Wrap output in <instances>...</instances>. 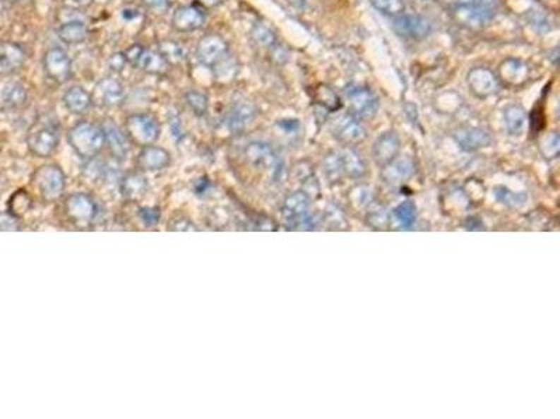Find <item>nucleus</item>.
<instances>
[{
	"instance_id": "39448f33",
	"label": "nucleus",
	"mask_w": 560,
	"mask_h": 419,
	"mask_svg": "<svg viewBox=\"0 0 560 419\" xmlns=\"http://www.w3.org/2000/svg\"><path fill=\"white\" fill-rule=\"evenodd\" d=\"M350 114L360 119H371L380 109V101L377 95L367 87L350 84L345 90Z\"/></svg>"
},
{
	"instance_id": "6e6552de",
	"label": "nucleus",
	"mask_w": 560,
	"mask_h": 419,
	"mask_svg": "<svg viewBox=\"0 0 560 419\" xmlns=\"http://www.w3.org/2000/svg\"><path fill=\"white\" fill-rule=\"evenodd\" d=\"M124 55L129 63L149 74L164 75L169 70V63L160 52L142 48L141 45L131 47Z\"/></svg>"
},
{
	"instance_id": "412c9836",
	"label": "nucleus",
	"mask_w": 560,
	"mask_h": 419,
	"mask_svg": "<svg viewBox=\"0 0 560 419\" xmlns=\"http://www.w3.org/2000/svg\"><path fill=\"white\" fill-rule=\"evenodd\" d=\"M454 139L464 151H477L492 145V136L479 128H460L454 132Z\"/></svg>"
},
{
	"instance_id": "6e6d98bb",
	"label": "nucleus",
	"mask_w": 560,
	"mask_h": 419,
	"mask_svg": "<svg viewBox=\"0 0 560 419\" xmlns=\"http://www.w3.org/2000/svg\"><path fill=\"white\" fill-rule=\"evenodd\" d=\"M292 4L297 6V7H303L304 6V0H289Z\"/></svg>"
},
{
	"instance_id": "b1692460",
	"label": "nucleus",
	"mask_w": 560,
	"mask_h": 419,
	"mask_svg": "<svg viewBox=\"0 0 560 419\" xmlns=\"http://www.w3.org/2000/svg\"><path fill=\"white\" fill-rule=\"evenodd\" d=\"M415 171V164L410 158H395L394 161L383 166V178L390 183H398L413 176Z\"/></svg>"
},
{
	"instance_id": "9b49d317",
	"label": "nucleus",
	"mask_w": 560,
	"mask_h": 419,
	"mask_svg": "<svg viewBox=\"0 0 560 419\" xmlns=\"http://www.w3.org/2000/svg\"><path fill=\"white\" fill-rule=\"evenodd\" d=\"M333 136L345 145H356L363 142L367 138L366 129L362 126L359 119L352 114L339 116L332 126Z\"/></svg>"
},
{
	"instance_id": "5701e85b",
	"label": "nucleus",
	"mask_w": 560,
	"mask_h": 419,
	"mask_svg": "<svg viewBox=\"0 0 560 419\" xmlns=\"http://www.w3.org/2000/svg\"><path fill=\"white\" fill-rule=\"evenodd\" d=\"M101 129L104 132L105 142L108 144L114 157L118 159H124L129 152L128 138L121 132V129L111 119L105 121V123L102 125Z\"/></svg>"
},
{
	"instance_id": "ea45409f",
	"label": "nucleus",
	"mask_w": 560,
	"mask_h": 419,
	"mask_svg": "<svg viewBox=\"0 0 560 419\" xmlns=\"http://www.w3.org/2000/svg\"><path fill=\"white\" fill-rule=\"evenodd\" d=\"M185 99L196 116H205L209 108L208 97L198 91H188Z\"/></svg>"
},
{
	"instance_id": "ddd939ff",
	"label": "nucleus",
	"mask_w": 560,
	"mask_h": 419,
	"mask_svg": "<svg viewBox=\"0 0 560 419\" xmlns=\"http://www.w3.org/2000/svg\"><path fill=\"white\" fill-rule=\"evenodd\" d=\"M58 142H59V136L56 130L48 126H42L32 130L27 138L28 150L40 158L51 157L55 152Z\"/></svg>"
},
{
	"instance_id": "09e8293b",
	"label": "nucleus",
	"mask_w": 560,
	"mask_h": 419,
	"mask_svg": "<svg viewBox=\"0 0 560 419\" xmlns=\"http://www.w3.org/2000/svg\"><path fill=\"white\" fill-rule=\"evenodd\" d=\"M126 63H128V61H126V58H125L124 54H114V55L109 58V61H108L109 68L114 70V71H122Z\"/></svg>"
},
{
	"instance_id": "de8ad7c7",
	"label": "nucleus",
	"mask_w": 560,
	"mask_h": 419,
	"mask_svg": "<svg viewBox=\"0 0 560 419\" xmlns=\"http://www.w3.org/2000/svg\"><path fill=\"white\" fill-rule=\"evenodd\" d=\"M142 3L146 8L157 14H162L169 8V0H142Z\"/></svg>"
},
{
	"instance_id": "6ab92c4d",
	"label": "nucleus",
	"mask_w": 560,
	"mask_h": 419,
	"mask_svg": "<svg viewBox=\"0 0 560 419\" xmlns=\"http://www.w3.org/2000/svg\"><path fill=\"white\" fill-rule=\"evenodd\" d=\"M205 14L195 6H181L172 16V27L179 32H189L201 28Z\"/></svg>"
},
{
	"instance_id": "7c9ffc66",
	"label": "nucleus",
	"mask_w": 560,
	"mask_h": 419,
	"mask_svg": "<svg viewBox=\"0 0 560 419\" xmlns=\"http://www.w3.org/2000/svg\"><path fill=\"white\" fill-rule=\"evenodd\" d=\"M148 189L146 179L139 174H131L124 178L121 183V192L128 200L141 199Z\"/></svg>"
},
{
	"instance_id": "a878e982",
	"label": "nucleus",
	"mask_w": 560,
	"mask_h": 419,
	"mask_svg": "<svg viewBox=\"0 0 560 419\" xmlns=\"http://www.w3.org/2000/svg\"><path fill=\"white\" fill-rule=\"evenodd\" d=\"M64 104L72 114L81 115V114H85L91 108L93 98L84 88H81L79 85H75V87H71L65 92Z\"/></svg>"
},
{
	"instance_id": "f704fd0d",
	"label": "nucleus",
	"mask_w": 560,
	"mask_h": 419,
	"mask_svg": "<svg viewBox=\"0 0 560 419\" xmlns=\"http://www.w3.org/2000/svg\"><path fill=\"white\" fill-rule=\"evenodd\" d=\"M395 222L402 229H409L416 221V206L412 202H403L393 211Z\"/></svg>"
},
{
	"instance_id": "a19ab883",
	"label": "nucleus",
	"mask_w": 560,
	"mask_h": 419,
	"mask_svg": "<svg viewBox=\"0 0 560 419\" xmlns=\"http://www.w3.org/2000/svg\"><path fill=\"white\" fill-rule=\"evenodd\" d=\"M371 4L381 13L387 16H400L405 10V4L402 0H370Z\"/></svg>"
},
{
	"instance_id": "4c0bfd02",
	"label": "nucleus",
	"mask_w": 560,
	"mask_h": 419,
	"mask_svg": "<svg viewBox=\"0 0 560 419\" xmlns=\"http://www.w3.org/2000/svg\"><path fill=\"white\" fill-rule=\"evenodd\" d=\"M323 172L332 183L340 182L343 176V169L340 164L339 152H329L323 159Z\"/></svg>"
},
{
	"instance_id": "2eb2a0df",
	"label": "nucleus",
	"mask_w": 560,
	"mask_h": 419,
	"mask_svg": "<svg viewBox=\"0 0 560 419\" xmlns=\"http://www.w3.org/2000/svg\"><path fill=\"white\" fill-rule=\"evenodd\" d=\"M468 85L478 98H487L497 92L499 78L487 68H475L468 73Z\"/></svg>"
},
{
	"instance_id": "58836bf2",
	"label": "nucleus",
	"mask_w": 560,
	"mask_h": 419,
	"mask_svg": "<svg viewBox=\"0 0 560 419\" xmlns=\"http://www.w3.org/2000/svg\"><path fill=\"white\" fill-rule=\"evenodd\" d=\"M252 38L254 41L262 48H273L276 45V35L275 32L265 24L256 23L252 28Z\"/></svg>"
},
{
	"instance_id": "f8f14e48",
	"label": "nucleus",
	"mask_w": 560,
	"mask_h": 419,
	"mask_svg": "<svg viewBox=\"0 0 560 419\" xmlns=\"http://www.w3.org/2000/svg\"><path fill=\"white\" fill-rule=\"evenodd\" d=\"M45 74L55 83H65L72 74V62L68 54L61 48H52L44 55Z\"/></svg>"
},
{
	"instance_id": "473e14b6",
	"label": "nucleus",
	"mask_w": 560,
	"mask_h": 419,
	"mask_svg": "<svg viewBox=\"0 0 560 419\" xmlns=\"http://www.w3.org/2000/svg\"><path fill=\"white\" fill-rule=\"evenodd\" d=\"M31 206H32V202H31L30 193L27 190H24V189H18L8 199L7 211H10L17 218H21L23 215H25L31 210Z\"/></svg>"
},
{
	"instance_id": "49530a36",
	"label": "nucleus",
	"mask_w": 560,
	"mask_h": 419,
	"mask_svg": "<svg viewBox=\"0 0 560 419\" xmlns=\"http://www.w3.org/2000/svg\"><path fill=\"white\" fill-rule=\"evenodd\" d=\"M169 229H171V231H178V232H186V231H198L199 228L195 226L193 222L189 221L188 218L181 217V218H177V219H174V221L171 222Z\"/></svg>"
},
{
	"instance_id": "4468645a",
	"label": "nucleus",
	"mask_w": 560,
	"mask_h": 419,
	"mask_svg": "<svg viewBox=\"0 0 560 419\" xmlns=\"http://www.w3.org/2000/svg\"><path fill=\"white\" fill-rule=\"evenodd\" d=\"M454 18L464 27L480 30L489 25L494 18V8L480 6H457L454 10Z\"/></svg>"
},
{
	"instance_id": "20e7f679",
	"label": "nucleus",
	"mask_w": 560,
	"mask_h": 419,
	"mask_svg": "<svg viewBox=\"0 0 560 419\" xmlns=\"http://www.w3.org/2000/svg\"><path fill=\"white\" fill-rule=\"evenodd\" d=\"M64 212L72 225L79 229H87L94 222L98 207L91 196L85 193H75L65 200Z\"/></svg>"
},
{
	"instance_id": "7ed1b4c3",
	"label": "nucleus",
	"mask_w": 560,
	"mask_h": 419,
	"mask_svg": "<svg viewBox=\"0 0 560 419\" xmlns=\"http://www.w3.org/2000/svg\"><path fill=\"white\" fill-rule=\"evenodd\" d=\"M282 217L292 229H313L314 219L310 214V199L306 192H294L289 195L282 206Z\"/></svg>"
},
{
	"instance_id": "8fccbe9b",
	"label": "nucleus",
	"mask_w": 560,
	"mask_h": 419,
	"mask_svg": "<svg viewBox=\"0 0 560 419\" xmlns=\"http://www.w3.org/2000/svg\"><path fill=\"white\" fill-rule=\"evenodd\" d=\"M458 6H480V7H490L494 8L497 0H457Z\"/></svg>"
},
{
	"instance_id": "4be33fe9",
	"label": "nucleus",
	"mask_w": 560,
	"mask_h": 419,
	"mask_svg": "<svg viewBox=\"0 0 560 419\" xmlns=\"http://www.w3.org/2000/svg\"><path fill=\"white\" fill-rule=\"evenodd\" d=\"M169 164H171L169 152L153 144L142 147V151L138 157V165L145 171L157 172L165 169Z\"/></svg>"
},
{
	"instance_id": "c85d7f7f",
	"label": "nucleus",
	"mask_w": 560,
	"mask_h": 419,
	"mask_svg": "<svg viewBox=\"0 0 560 419\" xmlns=\"http://www.w3.org/2000/svg\"><path fill=\"white\" fill-rule=\"evenodd\" d=\"M88 34V30L85 27V24L81 20H75V21H69V23H64L59 30H58V37L62 42L68 44V45H75V44H81L83 41H85Z\"/></svg>"
},
{
	"instance_id": "5fc2aeb1",
	"label": "nucleus",
	"mask_w": 560,
	"mask_h": 419,
	"mask_svg": "<svg viewBox=\"0 0 560 419\" xmlns=\"http://www.w3.org/2000/svg\"><path fill=\"white\" fill-rule=\"evenodd\" d=\"M201 6H203V7H206V8H212V7H216L219 3H220V0H196Z\"/></svg>"
},
{
	"instance_id": "a211bd4d",
	"label": "nucleus",
	"mask_w": 560,
	"mask_h": 419,
	"mask_svg": "<svg viewBox=\"0 0 560 419\" xmlns=\"http://www.w3.org/2000/svg\"><path fill=\"white\" fill-rule=\"evenodd\" d=\"M25 51L14 42H0V74L8 75L23 68Z\"/></svg>"
},
{
	"instance_id": "c03bdc74",
	"label": "nucleus",
	"mask_w": 560,
	"mask_h": 419,
	"mask_svg": "<svg viewBox=\"0 0 560 419\" xmlns=\"http://www.w3.org/2000/svg\"><path fill=\"white\" fill-rule=\"evenodd\" d=\"M20 229V218L10 211H0V231L14 232Z\"/></svg>"
},
{
	"instance_id": "2f4dec72",
	"label": "nucleus",
	"mask_w": 560,
	"mask_h": 419,
	"mask_svg": "<svg viewBox=\"0 0 560 419\" xmlns=\"http://www.w3.org/2000/svg\"><path fill=\"white\" fill-rule=\"evenodd\" d=\"M313 95H314L316 102L329 112H336L342 107V101H340L339 95L326 84H318L314 88Z\"/></svg>"
},
{
	"instance_id": "e433bc0d",
	"label": "nucleus",
	"mask_w": 560,
	"mask_h": 419,
	"mask_svg": "<svg viewBox=\"0 0 560 419\" xmlns=\"http://www.w3.org/2000/svg\"><path fill=\"white\" fill-rule=\"evenodd\" d=\"M160 52L161 55L165 58V61L172 65V63H181L185 61L186 58V52L182 48V45H179L175 41H161L160 42Z\"/></svg>"
},
{
	"instance_id": "864d4df0",
	"label": "nucleus",
	"mask_w": 560,
	"mask_h": 419,
	"mask_svg": "<svg viewBox=\"0 0 560 419\" xmlns=\"http://www.w3.org/2000/svg\"><path fill=\"white\" fill-rule=\"evenodd\" d=\"M69 4H72V6H76V7H81V8H85V7H88V6H91V3H93V0H66Z\"/></svg>"
},
{
	"instance_id": "dca6fc26",
	"label": "nucleus",
	"mask_w": 560,
	"mask_h": 419,
	"mask_svg": "<svg viewBox=\"0 0 560 419\" xmlns=\"http://www.w3.org/2000/svg\"><path fill=\"white\" fill-rule=\"evenodd\" d=\"M499 81L504 83L508 87H520L524 85L530 78V68L525 62L520 59H506L499 66Z\"/></svg>"
},
{
	"instance_id": "cd10ccee",
	"label": "nucleus",
	"mask_w": 560,
	"mask_h": 419,
	"mask_svg": "<svg viewBox=\"0 0 560 419\" xmlns=\"http://www.w3.org/2000/svg\"><path fill=\"white\" fill-rule=\"evenodd\" d=\"M1 105L6 109L21 108L27 102V90L23 84L11 81L7 83L1 90Z\"/></svg>"
},
{
	"instance_id": "603ef678",
	"label": "nucleus",
	"mask_w": 560,
	"mask_h": 419,
	"mask_svg": "<svg viewBox=\"0 0 560 419\" xmlns=\"http://www.w3.org/2000/svg\"><path fill=\"white\" fill-rule=\"evenodd\" d=\"M326 214L332 215V219L329 221V224H330V225H333L335 228H338V225H340V224H343V222H345V219H343V215H342V212H340L339 210H329V211H326Z\"/></svg>"
},
{
	"instance_id": "0eeeda50",
	"label": "nucleus",
	"mask_w": 560,
	"mask_h": 419,
	"mask_svg": "<svg viewBox=\"0 0 560 419\" xmlns=\"http://www.w3.org/2000/svg\"><path fill=\"white\" fill-rule=\"evenodd\" d=\"M244 154L246 161L254 168L262 172H269L275 179L280 175L282 172L280 159L278 158L275 150L268 142H262V141L251 142L246 145Z\"/></svg>"
},
{
	"instance_id": "c9c22d12",
	"label": "nucleus",
	"mask_w": 560,
	"mask_h": 419,
	"mask_svg": "<svg viewBox=\"0 0 560 419\" xmlns=\"http://www.w3.org/2000/svg\"><path fill=\"white\" fill-rule=\"evenodd\" d=\"M494 198L497 199V202H500L501 205L507 206V207H513V209H518L521 206H524L527 203L528 196L525 193H516L508 190L507 188L499 186L493 190Z\"/></svg>"
},
{
	"instance_id": "393cba45",
	"label": "nucleus",
	"mask_w": 560,
	"mask_h": 419,
	"mask_svg": "<svg viewBox=\"0 0 560 419\" xmlns=\"http://www.w3.org/2000/svg\"><path fill=\"white\" fill-rule=\"evenodd\" d=\"M340 157V164L343 169V175H347L349 178L359 179L366 175L367 166L362 155L355 151L353 148H345L342 152H339Z\"/></svg>"
},
{
	"instance_id": "4d7b16f0",
	"label": "nucleus",
	"mask_w": 560,
	"mask_h": 419,
	"mask_svg": "<svg viewBox=\"0 0 560 419\" xmlns=\"http://www.w3.org/2000/svg\"><path fill=\"white\" fill-rule=\"evenodd\" d=\"M8 1H11V3H18V1H21V0H8Z\"/></svg>"
},
{
	"instance_id": "37998d69",
	"label": "nucleus",
	"mask_w": 560,
	"mask_h": 419,
	"mask_svg": "<svg viewBox=\"0 0 560 419\" xmlns=\"http://www.w3.org/2000/svg\"><path fill=\"white\" fill-rule=\"evenodd\" d=\"M560 139L558 133H551L541 141V151L547 158H556L559 155Z\"/></svg>"
},
{
	"instance_id": "f3484780",
	"label": "nucleus",
	"mask_w": 560,
	"mask_h": 419,
	"mask_svg": "<svg viewBox=\"0 0 560 419\" xmlns=\"http://www.w3.org/2000/svg\"><path fill=\"white\" fill-rule=\"evenodd\" d=\"M400 151V140L397 133L388 132L381 135L373 145V158L383 168L394 161Z\"/></svg>"
},
{
	"instance_id": "423d86ee",
	"label": "nucleus",
	"mask_w": 560,
	"mask_h": 419,
	"mask_svg": "<svg viewBox=\"0 0 560 419\" xmlns=\"http://www.w3.org/2000/svg\"><path fill=\"white\" fill-rule=\"evenodd\" d=\"M126 133L128 139L141 147L152 145L160 136V123L153 115L135 114L126 119Z\"/></svg>"
},
{
	"instance_id": "9d476101",
	"label": "nucleus",
	"mask_w": 560,
	"mask_h": 419,
	"mask_svg": "<svg viewBox=\"0 0 560 419\" xmlns=\"http://www.w3.org/2000/svg\"><path fill=\"white\" fill-rule=\"evenodd\" d=\"M393 27L398 35L410 40H423L431 32L433 28L431 23L426 17L405 13L395 16Z\"/></svg>"
},
{
	"instance_id": "f03ea898",
	"label": "nucleus",
	"mask_w": 560,
	"mask_h": 419,
	"mask_svg": "<svg viewBox=\"0 0 560 419\" xmlns=\"http://www.w3.org/2000/svg\"><path fill=\"white\" fill-rule=\"evenodd\" d=\"M32 185L42 200L54 202L62 196L66 186V176L58 165L48 164L34 172Z\"/></svg>"
},
{
	"instance_id": "c756f323",
	"label": "nucleus",
	"mask_w": 560,
	"mask_h": 419,
	"mask_svg": "<svg viewBox=\"0 0 560 419\" xmlns=\"http://www.w3.org/2000/svg\"><path fill=\"white\" fill-rule=\"evenodd\" d=\"M527 115L523 107L511 105L504 111V125L511 136H520L524 132Z\"/></svg>"
},
{
	"instance_id": "79ce46f5",
	"label": "nucleus",
	"mask_w": 560,
	"mask_h": 419,
	"mask_svg": "<svg viewBox=\"0 0 560 419\" xmlns=\"http://www.w3.org/2000/svg\"><path fill=\"white\" fill-rule=\"evenodd\" d=\"M350 200H352V203H353L356 207H359V209L367 207V206L371 203V200H373V190H371V188H369V186H359V188L353 189V192L350 193Z\"/></svg>"
},
{
	"instance_id": "f257e3e1",
	"label": "nucleus",
	"mask_w": 560,
	"mask_h": 419,
	"mask_svg": "<svg viewBox=\"0 0 560 419\" xmlns=\"http://www.w3.org/2000/svg\"><path fill=\"white\" fill-rule=\"evenodd\" d=\"M68 140L75 152L85 161L97 157V154L105 145L102 129L85 121L79 122L69 130Z\"/></svg>"
},
{
	"instance_id": "a18cd8bd",
	"label": "nucleus",
	"mask_w": 560,
	"mask_h": 419,
	"mask_svg": "<svg viewBox=\"0 0 560 419\" xmlns=\"http://www.w3.org/2000/svg\"><path fill=\"white\" fill-rule=\"evenodd\" d=\"M141 221L146 226H156L160 221V210L157 207H142L138 211Z\"/></svg>"
},
{
	"instance_id": "1a4fd4ad",
	"label": "nucleus",
	"mask_w": 560,
	"mask_h": 419,
	"mask_svg": "<svg viewBox=\"0 0 560 419\" xmlns=\"http://www.w3.org/2000/svg\"><path fill=\"white\" fill-rule=\"evenodd\" d=\"M227 54L229 45L219 34H208L202 37L196 47L198 61L210 69Z\"/></svg>"
},
{
	"instance_id": "3c124183",
	"label": "nucleus",
	"mask_w": 560,
	"mask_h": 419,
	"mask_svg": "<svg viewBox=\"0 0 560 419\" xmlns=\"http://www.w3.org/2000/svg\"><path fill=\"white\" fill-rule=\"evenodd\" d=\"M369 222H370L369 225H373V226L377 225V228H381L384 224H387V214L383 211H374L369 217Z\"/></svg>"
},
{
	"instance_id": "aec40b11",
	"label": "nucleus",
	"mask_w": 560,
	"mask_h": 419,
	"mask_svg": "<svg viewBox=\"0 0 560 419\" xmlns=\"http://www.w3.org/2000/svg\"><path fill=\"white\" fill-rule=\"evenodd\" d=\"M94 99L102 107H117L124 99V87L115 78H104L94 88Z\"/></svg>"
},
{
	"instance_id": "bb28decb",
	"label": "nucleus",
	"mask_w": 560,
	"mask_h": 419,
	"mask_svg": "<svg viewBox=\"0 0 560 419\" xmlns=\"http://www.w3.org/2000/svg\"><path fill=\"white\" fill-rule=\"evenodd\" d=\"M255 107L248 101H239L230 111L229 115V126L232 132L239 133L254 119Z\"/></svg>"
},
{
	"instance_id": "72a5a7b5",
	"label": "nucleus",
	"mask_w": 560,
	"mask_h": 419,
	"mask_svg": "<svg viewBox=\"0 0 560 419\" xmlns=\"http://www.w3.org/2000/svg\"><path fill=\"white\" fill-rule=\"evenodd\" d=\"M237 69H239L237 62L233 58V55H230V52L212 68L215 78L220 83L232 81L237 74Z\"/></svg>"
}]
</instances>
